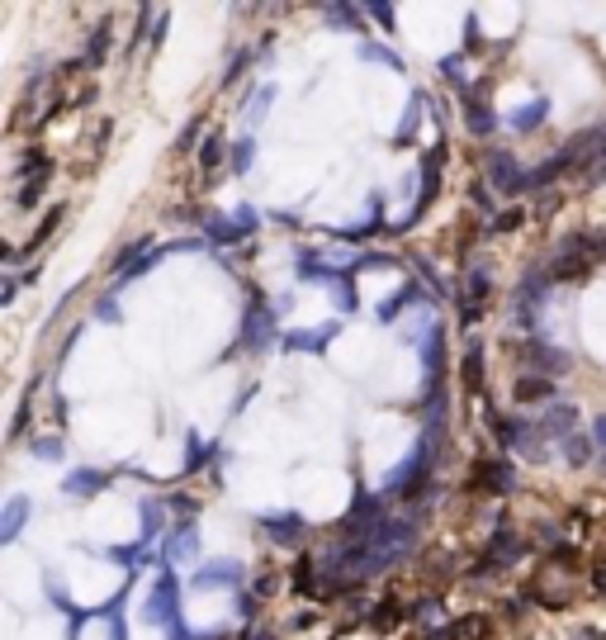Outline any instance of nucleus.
<instances>
[{
	"mask_svg": "<svg viewBox=\"0 0 606 640\" xmlns=\"http://www.w3.org/2000/svg\"><path fill=\"white\" fill-rule=\"evenodd\" d=\"M327 342V328H318V332H294V342L289 347H322Z\"/></svg>",
	"mask_w": 606,
	"mask_h": 640,
	"instance_id": "nucleus-9",
	"label": "nucleus"
},
{
	"mask_svg": "<svg viewBox=\"0 0 606 640\" xmlns=\"http://www.w3.org/2000/svg\"><path fill=\"white\" fill-rule=\"evenodd\" d=\"M573 408H564V403H559V408H550V418H545V432H559V437H569V427H573Z\"/></svg>",
	"mask_w": 606,
	"mask_h": 640,
	"instance_id": "nucleus-6",
	"label": "nucleus"
},
{
	"mask_svg": "<svg viewBox=\"0 0 606 640\" xmlns=\"http://www.w3.org/2000/svg\"><path fill=\"white\" fill-rule=\"evenodd\" d=\"M370 15L384 19V24H393V10H389V5H370Z\"/></svg>",
	"mask_w": 606,
	"mask_h": 640,
	"instance_id": "nucleus-15",
	"label": "nucleus"
},
{
	"mask_svg": "<svg viewBox=\"0 0 606 640\" xmlns=\"http://www.w3.org/2000/svg\"><path fill=\"white\" fill-rule=\"evenodd\" d=\"M545 394H550V380H521V384H517V399H521V403L545 399Z\"/></svg>",
	"mask_w": 606,
	"mask_h": 640,
	"instance_id": "nucleus-7",
	"label": "nucleus"
},
{
	"mask_svg": "<svg viewBox=\"0 0 606 640\" xmlns=\"http://www.w3.org/2000/svg\"><path fill=\"white\" fill-rule=\"evenodd\" d=\"M597 441H602V446H606V418L597 422Z\"/></svg>",
	"mask_w": 606,
	"mask_h": 640,
	"instance_id": "nucleus-16",
	"label": "nucleus"
},
{
	"mask_svg": "<svg viewBox=\"0 0 606 640\" xmlns=\"http://www.w3.org/2000/svg\"><path fill=\"white\" fill-rule=\"evenodd\" d=\"M34 451H38V456H43V460H57V456H62V451H57V441H38Z\"/></svg>",
	"mask_w": 606,
	"mask_h": 640,
	"instance_id": "nucleus-14",
	"label": "nucleus"
},
{
	"mask_svg": "<svg viewBox=\"0 0 606 640\" xmlns=\"http://www.w3.org/2000/svg\"><path fill=\"white\" fill-rule=\"evenodd\" d=\"M100 484H105V475H95V470H76V475H67V494L90 498V494H100Z\"/></svg>",
	"mask_w": 606,
	"mask_h": 640,
	"instance_id": "nucleus-3",
	"label": "nucleus"
},
{
	"mask_svg": "<svg viewBox=\"0 0 606 640\" xmlns=\"http://www.w3.org/2000/svg\"><path fill=\"white\" fill-rule=\"evenodd\" d=\"M270 536H275V541H294L299 531H294V522H270Z\"/></svg>",
	"mask_w": 606,
	"mask_h": 640,
	"instance_id": "nucleus-13",
	"label": "nucleus"
},
{
	"mask_svg": "<svg viewBox=\"0 0 606 640\" xmlns=\"http://www.w3.org/2000/svg\"><path fill=\"white\" fill-rule=\"evenodd\" d=\"M545 119V100H535V105H526V114H517V128H535Z\"/></svg>",
	"mask_w": 606,
	"mask_h": 640,
	"instance_id": "nucleus-8",
	"label": "nucleus"
},
{
	"mask_svg": "<svg viewBox=\"0 0 606 640\" xmlns=\"http://www.w3.org/2000/svg\"><path fill=\"white\" fill-rule=\"evenodd\" d=\"M171 555H195V531H190V527L180 531V536H176V546H171Z\"/></svg>",
	"mask_w": 606,
	"mask_h": 640,
	"instance_id": "nucleus-11",
	"label": "nucleus"
},
{
	"mask_svg": "<svg viewBox=\"0 0 606 640\" xmlns=\"http://www.w3.org/2000/svg\"><path fill=\"white\" fill-rule=\"evenodd\" d=\"M24 512H29V503H24V498H10V508H5V527H0V541H15Z\"/></svg>",
	"mask_w": 606,
	"mask_h": 640,
	"instance_id": "nucleus-4",
	"label": "nucleus"
},
{
	"mask_svg": "<svg viewBox=\"0 0 606 640\" xmlns=\"http://www.w3.org/2000/svg\"><path fill=\"white\" fill-rule=\"evenodd\" d=\"M171 598H176V584H171V579H161L157 584V593H152V598H147V622H176V603H171Z\"/></svg>",
	"mask_w": 606,
	"mask_h": 640,
	"instance_id": "nucleus-1",
	"label": "nucleus"
},
{
	"mask_svg": "<svg viewBox=\"0 0 606 640\" xmlns=\"http://www.w3.org/2000/svg\"><path fill=\"white\" fill-rule=\"evenodd\" d=\"M242 579V569L237 565H214V569H199L195 584H237Z\"/></svg>",
	"mask_w": 606,
	"mask_h": 640,
	"instance_id": "nucleus-5",
	"label": "nucleus"
},
{
	"mask_svg": "<svg viewBox=\"0 0 606 640\" xmlns=\"http://www.w3.org/2000/svg\"><path fill=\"white\" fill-rule=\"evenodd\" d=\"M564 456H569V465H583L588 460V441H564Z\"/></svg>",
	"mask_w": 606,
	"mask_h": 640,
	"instance_id": "nucleus-10",
	"label": "nucleus"
},
{
	"mask_svg": "<svg viewBox=\"0 0 606 640\" xmlns=\"http://www.w3.org/2000/svg\"><path fill=\"white\" fill-rule=\"evenodd\" d=\"M218 157H223V143H218V138H209V143H204V157H199V162H204V166H218Z\"/></svg>",
	"mask_w": 606,
	"mask_h": 640,
	"instance_id": "nucleus-12",
	"label": "nucleus"
},
{
	"mask_svg": "<svg viewBox=\"0 0 606 640\" xmlns=\"http://www.w3.org/2000/svg\"><path fill=\"white\" fill-rule=\"evenodd\" d=\"M488 171H493V185H498V190H521V185H526V176H521L517 162H512V152H493Z\"/></svg>",
	"mask_w": 606,
	"mask_h": 640,
	"instance_id": "nucleus-2",
	"label": "nucleus"
}]
</instances>
